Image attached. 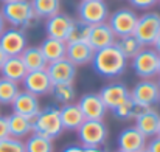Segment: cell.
I'll return each mask as SVG.
<instances>
[{
  "label": "cell",
  "mask_w": 160,
  "mask_h": 152,
  "mask_svg": "<svg viewBox=\"0 0 160 152\" xmlns=\"http://www.w3.org/2000/svg\"><path fill=\"white\" fill-rule=\"evenodd\" d=\"M90 64L100 76L112 79V78L121 76L126 71L128 59L121 54V51L118 50L113 44V45H109L106 48L95 51L93 59H92Z\"/></svg>",
  "instance_id": "1"
},
{
  "label": "cell",
  "mask_w": 160,
  "mask_h": 152,
  "mask_svg": "<svg viewBox=\"0 0 160 152\" xmlns=\"http://www.w3.org/2000/svg\"><path fill=\"white\" fill-rule=\"evenodd\" d=\"M0 14L3 16L6 23H9L14 28H20L23 31L34 28L41 20L34 14L30 0H12V2L3 3Z\"/></svg>",
  "instance_id": "2"
},
{
  "label": "cell",
  "mask_w": 160,
  "mask_h": 152,
  "mask_svg": "<svg viewBox=\"0 0 160 152\" xmlns=\"http://www.w3.org/2000/svg\"><path fill=\"white\" fill-rule=\"evenodd\" d=\"M62 123L59 116V109L54 105H47L41 109L39 113L33 118V132L44 135L50 140L58 138L62 134Z\"/></svg>",
  "instance_id": "3"
},
{
  "label": "cell",
  "mask_w": 160,
  "mask_h": 152,
  "mask_svg": "<svg viewBox=\"0 0 160 152\" xmlns=\"http://www.w3.org/2000/svg\"><path fill=\"white\" fill-rule=\"evenodd\" d=\"M78 138L82 143V148H98L106 143L109 137L107 126L103 120H84L78 127Z\"/></svg>",
  "instance_id": "4"
},
{
  "label": "cell",
  "mask_w": 160,
  "mask_h": 152,
  "mask_svg": "<svg viewBox=\"0 0 160 152\" xmlns=\"http://www.w3.org/2000/svg\"><path fill=\"white\" fill-rule=\"evenodd\" d=\"M143 47H151L160 34V14L157 11H146L138 16L135 30L132 33Z\"/></svg>",
  "instance_id": "5"
},
{
  "label": "cell",
  "mask_w": 160,
  "mask_h": 152,
  "mask_svg": "<svg viewBox=\"0 0 160 152\" xmlns=\"http://www.w3.org/2000/svg\"><path fill=\"white\" fill-rule=\"evenodd\" d=\"M132 70L142 79H152L159 75V53L154 48L143 47L132 59Z\"/></svg>",
  "instance_id": "6"
},
{
  "label": "cell",
  "mask_w": 160,
  "mask_h": 152,
  "mask_svg": "<svg viewBox=\"0 0 160 152\" xmlns=\"http://www.w3.org/2000/svg\"><path fill=\"white\" fill-rule=\"evenodd\" d=\"M137 19H138V16L135 11H132L129 8H120V9L113 11L112 14H109L107 25L110 27L115 37H121V36H128V34L134 33Z\"/></svg>",
  "instance_id": "7"
},
{
  "label": "cell",
  "mask_w": 160,
  "mask_h": 152,
  "mask_svg": "<svg viewBox=\"0 0 160 152\" xmlns=\"http://www.w3.org/2000/svg\"><path fill=\"white\" fill-rule=\"evenodd\" d=\"M109 8L104 0H81L78 5V20L87 25H98L107 22Z\"/></svg>",
  "instance_id": "8"
},
{
  "label": "cell",
  "mask_w": 160,
  "mask_h": 152,
  "mask_svg": "<svg viewBox=\"0 0 160 152\" xmlns=\"http://www.w3.org/2000/svg\"><path fill=\"white\" fill-rule=\"evenodd\" d=\"M28 47V39L23 30L20 28H6L0 34V48L6 56H20V53Z\"/></svg>",
  "instance_id": "9"
},
{
  "label": "cell",
  "mask_w": 160,
  "mask_h": 152,
  "mask_svg": "<svg viewBox=\"0 0 160 152\" xmlns=\"http://www.w3.org/2000/svg\"><path fill=\"white\" fill-rule=\"evenodd\" d=\"M129 95L134 101L140 102L143 105L152 107L160 100V87L157 81L152 79H142L138 81L132 90H129Z\"/></svg>",
  "instance_id": "10"
},
{
  "label": "cell",
  "mask_w": 160,
  "mask_h": 152,
  "mask_svg": "<svg viewBox=\"0 0 160 152\" xmlns=\"http://www.w3.org/2000/svg\"><path fill=\"white\" fill-rule=\"evenodd\" d=\"M73 20L75 19H72L68 14H64L61 11L52 17L45 19V34H47V37L65 42L67 37H68V33L72 30Z\"/></svg>",
  "instance_id": "11"
},
{
  "label": "cell",
  "mask_w": 160,
  "mask_h": 152,
  "mask_svg": "<svg viewBox=\"0 0 160 152\" xmlns=\"http://www.w3.org/2000/svg\"><path fill=\"white\" fill-rule=\"evenodd\" d=\"M45 71L50 76L52 84L73 82L76 78V65H73L67 57H62L54 62H48Z\"/></svg>",
  "instance_id": "12"
},
{
  "label": "cell",
  "mask_w": 160,
  "mask_h": 152,
  "mask_svg": "<svg viewBox=\"0 0 160 152\" xmlns=\"http://www.w3.org/2000/svg\"><path fill=\"white\" fill-rule=\"evenodd\" d=\"M25 92H30L36 96H44L48 95L53 84L50 81V76L47 75L45 70H38V71H28L25 78L22 79Z\"/></svg>",
  "instance_id": "13"
},
{
  "label": "cell",
  "mask_w": 160,
  "mask_h": 152,
  "mask_svg": "<svg viewBox=\"0 0 160 152\" xmlns=\"http://www.w3.org/2000/svg\"><path fill=\"white\" fill-rule=\"evenodd\" d=\"M11 107H12L14 113H19V115H23V116L33 120L41 110L39 96H36L30 92L20 90L17 93V96L14 98V101L11 102Z\"/></svg>",
  "instance_id": "14"
},
{
  "label": "cell",
  "mask_w": 160,
  "mask_h": 152,
  "mask_svg": "<svg viewBox=\"0 0 160 152\" xmlns=\"http://www.w3.org/2000/svg\"><path fill=\"white\" fill-rule=\"evenodd\" d=\"M100 98L104 102L107 110H113L115 107H118L121 102H124L131 95H129V89L123 84V82H110L104 86L100 90Z\"/></svg>",
  "instance_id": "15"
},
{
  "label": "cell",
  "mask_w": 160,
  "mask_h": 152,
  "mask_svg": "<svg viewBox=\"0 0 160 152\" xmlns=\"http://www.w3.org/2000/svg\"><path fill=\"white\" fill-rule=\"evenodd\" d=\"M78 105L86 120H104L107 109L98 93H86L79 98Z\"/></svg>",
  "instance_id": "16"
},
{
  "label": "cell",
  "mask_w": 160,
  "mask_h": 152,
  "mask_svg": "<svg viewBox=\"0 0 160 152\" xmlns=\"http://www.w3.org/2000/svg\"><path fill=\"white\" fill-rule=\"evenodd\" d=\"M115 41H117V37L112 33V30L107 25V22H103V23H98V25H92L90 27L87 42H89V45L95 51L101 50V48H106L109 45H113Z\"/></svg>",
  "instance_id": "17"
},
{
  "label": "cell",
  "mask_w": 160,
  "mask_h": 152,
  "mask_svg": "<svg viewBox=\"0 0 160 152\" xmlns=\"http://www.w3.org/2000/svg\"><path fill=\"white\" fill-rule=\"evenodd\" d=\"M95 50L89 45L87 41H81V42H70L67 44V50H65V57L76 67L81 65H87L92 62Z\"/></svg>",
  "instance_id": "18"
},
{
  "label": "cell",
  "mask_w": 160,
  "mask_h": 152,
  "mask_svg": "<svg viewBox=\"0 0 160 152\" xmlns=\"http://www.w3.org/2000/svg\"><path fill=\"white\" fill-rule=\"evenodd\" d=\"M118 149L126 152H138L146 148V137L137 130L135 126L126 127L118 135Z\"/></svg>",
  "instance_id": "19"
},
{
  "label": "cell",
  "mask_w": 160,
  "mask_h": 152,
  "mask_svg": "<svg viewBox=\"0 0 160 152\" xmlns=\"http://www.w3.org/2000/svg\"><path fill=\"white\" fill-rule=\"evenodd\" d=\"M160 126V113L149 107L145 113H142L137 120H135V127L140 134H143L146 138H152L157 135V130H159Z\"/></svg>",
  "instance_id": "20"
},
{
  "label": "cell",
  "mask_w": 160,
  "mask_h": 152,
  "mask_svg": "<svg viewBox=\"0 0 160 152\" xmlns=\"http://www.w3.org/2000/svg\"><path fill=\"white\" fill-rule=\"evenodd\" d=\"M59 116H61V123H62L64 130H78V127L86 120L81 109H79V105L75 104V102L64 104L59 109Z\"/></svg>",
  "instance_id": "21"
},
{
  "label": "cell",
  "mask_w": 160,
  "mask_h": 152,
  "mask_svg": "<svg viewBox=\"0 0 160 152\" xmlns=\"http://www.w3.org/2000/svg\"><path fill=\"white\" fill-rule=\"evenodd\" d=\"M6 120H8L9 137L23 140V138H27L28 135L33 134V120H30L23 115L14 113V112L11 115H8Z\"/></svg>",
  "instance_id": "22"
},
{
  "label": "cell",
  "mask_w": 160,
  "mask_h": 152,
  "mask_svg": "<svg viewBox=\"0 0 160 152\" xmlns=\"http://www.w3.org/2000/svg\"><path fill=\"white\" fill-rule=\"evenodd\" d=\"M27 68L20 59V56H8L3 65L0 67V75L2 78H6L14 82H22V79L27 75Z\"/></svg>",
  "instance_id": "23"
},
{
  "label": "cell",
  "mask_w": 160,
  "mask_h": 152,
  "mask_svg": "<svg viewBox=\"0 0 160 152\" xmlns=\"http://www.w3.org/2000/svg\"><path fill=\"white\" fill-rule=\"evenodd\" d=\"M149 109V105H143L140 102L134 101L131 96L126 100L124 102H121L118 107H115L112 112L115 115V118L118 120H123V121H128V120H137L142 113H145L146 110Z\"/></svg>",
  "instance_id": "24"
},
{
  "label": "cell",
  "mask_w": 160,
  "mask_h": 152,
  "mask_svg": "<svg viewBox=\"0 0 160 152\" xmlns=\"http://www.w3.org/2000/svg\"><path fill=\"white\" fill-rule=\"evenodd\" d=\"M20 59L27 68V71H38L47 68V61L39 47H27L20 53Z\"/></svg>",
  "instance_id": "25"
},
{
  "label": "cell",
  "mask_w": 160,
  "mask_h": 152,
  "mask_svg": "<svg viewBox=\"0 0 160 152\" xmlns=\"http://www.w3.org/2000/svg\"><path fill=\"white\" fill-rule=\"evenodd\" d=\"M39 48H41L47 62H54V61H59V59L65 57L67 42L52 39V37H45L42 41V44L39 45Z\"/></svg>",
  "instance_id": "26"
},
{
  "label": "cell",
  "mask_w": 160,
  "mask_h": 152,
  "mask_svg": "<svg viewBox=\"0 0 160 152\" xmlns=\"http://www.w3.org/2000/svg\"><path fill=\"white\" fill-rule=\"evenodd\" d=\"M115 47L121 51V54H123L128 61L132 59L138 51L143 48V45L140 44V41H138L134 34H128V36L117 37V41H115Z\"/></svg>",
  "instance_id": "27"
},
{
  "label": "cell",
  "mask_w": 160,
  "mask_h": 152,
  "mask_svg": "<svg viewBox=\"0 0 160 152\" xmlns=\"http://www.w3.org/2000/svg\"><path fill=\"white\" fill-rule=\"evenodd\" d=\"M52 96L56 102L59 104H70L75 101L76 98V89L73 86V82H64V84H53L52 90H50Z\"/></svg>",
  "instance_id": "28"
},
{
  "label": "cell",
  "mask_w": 160,
  "mask_h": 152,
  "mask_svg": "<svg viewBox=\"0 0 160 152\" xmlns=\"http://www.w3.org/2000/svg\"><path fill=\"white\" fill-rule=\"evenodd\" d=\"M34 14L39 19H48L61 9V0H30Z\"/></svg>",
  "instance_id": "29"
},
{
  "label": "cell",
  "mask_w": 160,
  "mask_h": 152,
  "mask_svg": "<svg viewBox=\"0 0 160 152\" xmlns=\"http://www.w3.org/2000/svg\"><path fill=\"white\" fill-rule=\"evenodd\" d=\"M25 151L27 152H53L54 151L53 140L33 132L31 135H28V138L25 141Z\"/></svg>",
  "instance_id": "30"
},
{
  "label": "cell",
  "mask_w": 160,
  "mask_h": 152,
  "mask_svg": "<svg viewBox=\"0 0 160 152\" xmlns=\"http://www.w3.org/2000/svg\"><path fill=\"white\" fill-rule=\"evenodd\" d=\"M20 92L19 82L9 81L6 78H0V104L3 105H11L17 93Z\"/></svg>",
  "instance_id": "31"
},
{
  "label": "cell",
  "mask_w": 160,
  "mask_h": 152,
  "mask_svg": "<svg viewBox=\"0 0 160 152\" xmlns=\"http://www.w3.org/2000/svg\"><path fill=\"white\" fill-rule=\"evenodd\" d=\"M90 27L92 25H87L81 20H73V25H72V30L68 33V37H67V44L70 42H81V41H87L89 37V31H90Z\"/></svg>",
  "instance_id": "32"
},
{
  "label": "cell",
  "mask_w": 160,
  "mask_h": 152,
  "mask_svg": "<svg viewBox=\"0 0 160 152\" xmlns=\"http://www.w3.org/2000/svg\"><path fill=\"white\" fill-rule=\"evenodd\" d=\"M0 152H27L25 141L14 138V137H6L0 140Z\"/></svg>",
  "instance_id": "33"
},
{
  "label": "cell",
  "mask_w": 160,
  "mask_h": 152,
  "mask_svg": "<svg viewBox=\"0 0 160 152\" xmlns=\"http://www.w3.org/2000/svg\"><path fill=\"white\" fill-rule=\"evenodd\" d=\"M160 0H129V3L134 6V8H137V9H151V8H154L157 3H159Z\"/></svg>",
  "instance_id": "34"
},
{
  "label": "cell",
  "mask_w": 160,
  "mask_h": 152,
  "mask_svg": "<svg viewBox=\"0 0 160 152\" xmlns=\"http://www.w3.org/2000/svg\"><path fill=\"white\" fill-rule=\"evenodd\" d=\"M9 137V129H8V120L6 116H0V140Z\"/></svg>",
  "instance_id": "35"
},
{
  "label": "cell",
  "mask_w": 160,
  "mask_h": 152,
  "mask_svg": "<svg viewBox=\"0 0 160 152\" xmlns=\"http://www.w3.org/2000/svg\"><path fill=\"white\" fill-rule=\"evenodd\" d=\"M146 148H148L149 152H160V137L159 135L152 137V140L149 141V145H148Z\"/></svg>",
  "instance_id": "36"
},
{
  "label": "cell",
  "mask_w": 160,
  "mask_h": 152,
  "mask_svg": "<svg viewBox=\"0 0 160 152\" xmlns=\"http://www.w3.org/2000/svg\"><path fill=\"white\" fill-rule=\"evenodd\" d=\"M62 152H86L82 146H78V145H72V146H67Z\"/></svg>",
  "instance_id": "37"
},
{
  "label": "cell",
  "mask_w": 160,
  "mask_h": 152,
  "mask_svg": "<svg viewBox=\"0 0 160 152\" xmlns=\"http://www.w3.org/2000/svg\"><path fill=\"white\" fill-rule=\"evenodd\" d=\"M151 47H152V48H154V50H156L160 54V34L157 36V37H156V41L152 42V45H151Z\"/></svg>",
  "instance_id": "38"
},
{
  "label": "cell",
  "mask_w": 160,
  "mask_h": 152,
  "mask_svg": "<svg viewBox=\"0 0 160 152\" xmlns=\"http://www.w3.org/2000/svg\"><path fill=\"white\" fill-rule=\"evenodd\" d=\"M84 151L86 152H107L106 149H103L101 146H98V148H84Z\"/></svg>",
  "instance_id": "39"
},
{
  "label": "cell",
  "mask_w": 160,
  "mask_h": 152,
  "mask_svg": "<svg viewBox=\"0 0 160 152\" xmlns=\"http://www.w3.org/2000/svg\"><path fill=\"white\" fill-rule=\"evenodd\" d=\"M6 30V22H5V19H3V16L0 14V34L3 33Z\"/></svg>",
  "instance_id": "40"
},
{
  "label": "cell",
  "mask_w": 160,
  "mask_h": 152,
  "mask_svg": "<svg viewBox=\"0 0 160 152\" xmlns=\"http://www.w3.org/2000/svg\"><path fill=\"white\" fill-rule=\"evenodd\" d=\"M6 57H8V56H6V53H5V51L0 48V67L3 65V62L6 61Z\"/></svg>",
  "instance_id": "41"
},
{
  "label": "cell",
  "mask_w": 160,
  "mask_h": 152,
  "mask_svg": "<svg viewBox=\"0 0 160 152\" xmlns=\"http://www.w3.org/2000/svg\"><path fill=\"white\" fill-rule=\"evenodd\" d=\"M138 152H149V151H148V148H143L142 151H138Z\"/></svg>",
  "instance_id": "42"
},
{
  "label": "cell",
  "mask_w": 160,
  "mask_h": 152,
  "mask_svg": "<svg viewBox=\"0 0 160 152\" xmlns=\"http://www.w3.org/2000/svg\"><path fill=\"white\" fill-rule=\"evenodd\" d=\"M2 3H8V2H12V0H0Z\"/></svg>",
  "instance_id": "43"
},
{
  "label": "cell",
  "mask_w": 160,
  "mask_h": 152,
  "mask_svg": "<svg viewBox=\"0 0 160 152\" xmlns=\"http://www.w3.org/2000/svg\"><path fill=\"white\" fill-rule=\"evenodd\" d=\"M159 75H160V54H159Z\"/></svg>",
  "instance_id": "44"
},
{
  "label": "cell",
  "mask_w": 160,
  "mask_h": 152,
  "mask_svg": "<svg viewBox=\"0 0 160 152\" xmlns=\"http://www.w3.org/2000/svg\"><path fill=\"white\" fill-rule=\"evenodd\" d=\"M157 135L160 137V126H159V130H157Z\"/></svg>",
  "instance_id": "45"
},
{
  "label": "cell",
  "mask_w": 160,
  "mask_h": 152,
  "mask_svg": "<svg viewBox=\"0 0 160 152\" xmlns=\"http://www.w3.org/2000/svg\"><path fill=\"white\" fill-rule=\"evenodd\" d=\"M115 152H126V151H121V149H118V151H115Z\"/></svg>",
  "instance_id": "46"
},
{
  "label": "cell",
  "mask_w": 160,
  "mask_h": 152,
  "mask_svg": "<svg viewBox=\"0 0 160 152\" xmlns=\"http://www.w3.org/2000/svg\"><path fill=\"white\" fill-rule=\"evenodd\" d=\"M157 82H159V87H160V75H159V81H157Z\"/></svg>",
  "instance_id": "47"
},
{
  "label": "cell",
  "mask_w": 160,
  "mask_h": 152,
  "mask_svg": "<svg viewBox=\"0 0 160 152\" xmlns=\"http://www.w3.org/2000/svg\"><path fill=\"white\" fill-rule=\"evenodd\" d=\"M159 102H160V100H159Z\"/></svg>",
  "instance_id": "48"
},
{
  "label": "cell",
  "mask_w": 160,
  "mask_h": 152,
  "mask_svg": "<svg viewBox=\"0 0 160 152\" xmlns=\"http://www.w3.org/2000/svg\"><path fill=\"white\" fill-rule=\"evenodd\" d=\"M159 3H160V2H159Z\"/></svg>",
  "instance_id": "49"
}]
</instances>
